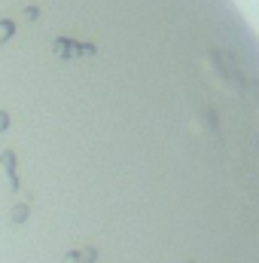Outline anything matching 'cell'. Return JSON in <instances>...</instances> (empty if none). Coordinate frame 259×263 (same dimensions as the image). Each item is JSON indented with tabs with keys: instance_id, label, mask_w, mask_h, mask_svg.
I'll list each match as a JSON object with an SVG mask.
<instances>
[{
	"instance_id": "6da1fadb",
	"label": "cell",
	"mask_w": 259,
	"mask_h": 263,
	"mask_svg": "<svg viewBox=\"0 0 259 263\" xmlns=\"http://www.w3.org/2000/svg\"><path fill=\"white\" fill-rule=\"evenodd\" d=\"M0 168H6V175H9V187L18 190V178H15V153H12V150H3V153H0Z\"/></svg>"
},
{
	"instance_id": "5b68a950",
	"label": "cell",
	"mask_w": 259,
	"mask_h": 263,
	"mask_svg": "<svg viewBox=\"0 0 259 263\" xmlns=\"http://www.w3.org/2000/svg\"><path fill=\"white\" fill-rule=\"evenodd\" d=\"M9 217H12V223H25L28 220V205H15Z\"/></svg>"
},
{
	"instance_id": "8992f818",
	"label": "cell",
	"mask_w": 259,
	"mask_h": 263,
	"mask_svg": "<svg viewBox=\"0 0 259 263\" xmlns=\"http://www.w3.org/2000/svg\"><path fill=\"white\" fill-rule=\"evenodd\" d=\"M6 126H9V114L0 110V132H6Z\"/></svg>"
},
{
	"instance_id": "7a4b0ae2",
	"label": "cell",
	"mask_w": 259,
	"mask_h": 263,
	"mask_svg": "<svg viewBox=\"0 0 259 263\" xmlns=\"http://www.w3.org/2000/svg\"><path fill=\"white\" fill-rule=\"evenodd\" d=\"M95 257H98L95 248H82V251H70L64 260L67 263H95Z\"/></svg>"
},
{
	"instance_id": "277c9868",
	"label": "cell",
	"mask_w": 259,
	"mask_h": 263,
	"mask_svg": "<svg viewBox=\"0 0 259 263\" xmlns=\"http://www.w3.org/2000/svg\"><path fill=\"white\" fill-rule=\"evenodd\" d=\"M12 34H15V25H12V18H0V43H6Z\"/></svg>"
},
{
	"instance_id": "3957f363",
	"label": "cell",
	"mask_w": 259,
	"mask_h": 263,
	"mask_svg": "<svg viewBox=\"0 0 259 263\" xmlns=\"http://www.w3.org/2000/svg\"><path fill=\"white\" fill-rule=\"evenodd\" d=\"M52 52H55L58 59H70V55H73V40H64V37L55 40V43H52Z\"/></svg>"
},
{
	"instance_id": "52a82bcc",
	"label": "cell",
	"mask_w": 259,
	"mask_h": 263,
	"mask_svg": "<svg viewBox=\"0 0 259 263\" xmlns=\"http://www.w3.org/2000/svg\"><path fill=\"white\" fill-rule=\"evenodd\" d=\"M37 15H40V9H34V6L25 9V18H37Z\"/></svg>"
}]
</instances>
